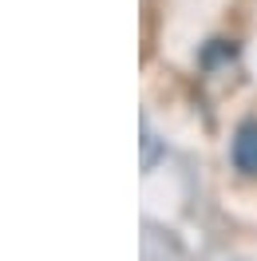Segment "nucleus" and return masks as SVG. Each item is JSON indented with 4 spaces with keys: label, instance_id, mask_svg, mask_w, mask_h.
Masks as SVG:
<instances>
[{
    "label": "nucleus",
    "instance_id": "nucleus-1",
    "mask_svg": "<svg viewBox=\"0 0 257 261\" xmlns=\"http://www.w3.org/2000/svg\"><path fill=\"white\" fill-rule=\"evenodd\" d=\"M234 166L245 178H257V123H241L234 135Z\"/></svg>",
    "mask_w": 257,
    "mask_h": 261
}]
</instances>
